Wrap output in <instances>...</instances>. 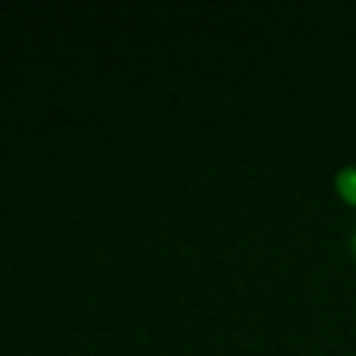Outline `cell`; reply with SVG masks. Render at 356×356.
Instances as JSON below:
<instances>
[{
    "label": "cell",
    "mask_w": 356,
    "mask_h": 356,
    "mask_svg": "<svg viewBox=\"0 0 356 356\" xmlns=\"http://www.w3.org/2000/svg\"><path fill=\"white\" fill-rule=\"evenodd\" d=\"M353 250H356V232H353Z\"/></svg>",
    "instance_id": "2"
},
{
    "label": "cell",
    "mask_w": 356,
    "mask_h": 356,
    "mask_svg": "<svg viewBox=\"0 0 356 356\" xmlns=\"http://www.w3.org/2000/svg\"><path fill=\"white\" fill-rule=\"evenodd\" d=\"M338 184H341V191H344L350 200H356V169H341L338 172Z\"/></svg>",
    "instance_id": "1"
}]
</instances>
